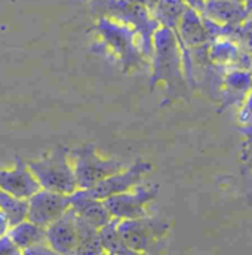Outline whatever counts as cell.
I'll return each mask as SVG.
<instances>
[{"mask_svg": "<svg viewBox=\"0 0 252 255\" xmlns=\"http://www.w3.org/2000/svg\"><path fill=\"white\" fill-rule=\"evenodd\" d=\"M67 154L73 166L77 189L82 190L92 189L95 184H98L109 175L126 168L125 163L118 159L103 157L92 145H83L80 148L67 150Z\"/></svg>", "mask_w": 252, "mask_h": 255, "instance_id": "1", "label": "cell"}, {"mask_svg": "<svg viewBox=\"0 0 252 255\" xmlns=\"http://www.w3.org/2000/svg\"><path fill=\"white\" fill-rule=\"evenodd\" d=\"M27 166L42 189L64 194H71L77 190V183L67 150H54L42 159L30 160Z\"/></svg>", "mask_w": 252, "mask_h": 255, "instance_id": "2", "label": "cell"}, {"mask_svg": "<svg viewBox=\"0 0 252 255\" xmlns=\"http://www.w3.org/2000/svg\"><path fill=\"white\" fill-rule=\"evenodd\" d=\"M154 51L153 80H178L181 76V48L172 28L159 25L151 37Z\"/></svg>", "mask_w": 252, "mask_h": 255, "instance_id": "3", "label": "cell"}, {"mask_svg": "<svg viewBox=\"0 0 252 255\" xmlns=\"http://www.w3.org/2000/svg\"><path fill=\"white\" fill-rule=\"evenodd\" d=\"M174 31L180 46L186 49L208 48L212 42L226 36V27L212 22L190 6L184 10Z\"/></svg>", "mask_w": 252, "mask_h": 255, "instance_id": "4", "label": "cell"}, {"mask_svg": "<svg viewBox=\"0 0 252 255\" xmlns=\"http://www.w3.org/2000/svg\"><path fill=\"white\" fill-rule=\"evenodd\" d=\"M118 232L126 247L133 254H138L148 251L157 242V239L166 232V224L147 215L132 220H119Z\"/></svg>", "mask_w": 252, "mask_h": 255, "instance_id": "5", "label": "cell"}, {"mask_svg": "<svg viewBox=\"0 0 252 255\" xmlns=\"http://www.w3.org/2000/svg\"><path fill=\"white\" fill-rule=\"evenodd\" d=\"M157 187H141L139 184L132 190L118 193L103 199L110 215L118 220H132L147 217L148 203L156 197Z\"/></svg>", "mask_w": 252, "mask_h": 255, "instance_id": "6", "label": "cell"}, {"mask_svg": "<svg viewBox=\"0 0 252 255\" xmlns=\"http://www.w3.org/2000/svg\"><path fill=\"white\" fill-rule=\"evenodd\" d=\"M27 220L48 227L70 209V194L40 189L28 199Z\"/></svg>", "mask_w": 252, "mask_h": 255, "instance_id": "7", "label": "cell"}, {"mask_svg": "<svg viewBox=\"0 0 252 255\" xmlns=\"http://www.w3.org/2000/svg\"><path fill=\"white\" fill-rule=\"evenodd\" d=\"M151 169H153V165L150 162L138 160L133 165H130L129 168H124L122 171H118V172L109 175L107 178H104L103 181L95 184L92 189H89L88 193L92 197L103 200L109 196L132 190L133 187H136L141 183V180L145 177V174H148Z\"/></svg>", "mask_w": 252, "mask_h": 255, "instance_id": "8", "label": "cell"}, {"mask_svg": "<svg viewBox=\"0 0 252 255\" xmlns=\"http://www.w3.org/2000/svg\"><path fill=\"white\" fill-rule=\"evenodd\" d=\"M46 242L55 254H74L77 248L76 215L68 209L61 218L46 227Z\"/></svg>", "mask_w": 252, "mask_h": 255, "instance_id": "9", "label": "cell"}, {"mask_svg": "<svg viewBox=\"0 0 252 255\" xmlns=\"http://www.w3.org/2000/svg\"><path fill=\"white\" fill-rule=\"evenodd\" d=\"M70 209L80 220L86 221L88 224L97 229L103 227L113 218L101 199L92 197L88 190L82 189H77L70 194Z\"/></svg>", "mask_w": 252, "mask_h": 255, "instance_id": "10", "label": "cell"}, {"mask_svg": "<svg viewBox=\"0 0 252 255\" xmlns=\"http://www.w3.org/2000/svg\"><path fill=\"white\" fill-rule=\"evenodd\" d=\"M40 189V184L37 183L28 166L21 160H18L13 168L0 169V190L21 199H28Z\"/></svg>", "mask_w": 252, "mask_h": 255, "instance_id": "11", "label": "cell"}, {"mask_svg": "<svg viewBox=\"0 0 252 255\" xmlns=\"http://www.w3.org/2000/svg\"><path fill=\"white\" fill-rule=\"evenodd\" d=\"M200 15L223 27L239 25L251 16L245 7V3L233 0H205Z\"/></svg>", "mask_w": 252, "mask_h": 255, "instance_id": "12", "label": "cell"}, {"mask_svg": "<svg viewBox=\"0 0 252 255\" xmlns=\"http://www.w3.org/2000/svg\"><path fill=\"white\" fill-rule=\"evenodd\" d=\"M98 30L103 34V37L124 57V58H132L136 60V51L133 45V31L127 27L119 25L109 19H101L98 24Z\"/></svg>", "mask_w": 252, "mask_h": 255, "instance_id": "13", "label": "cell"}, {"mask_svg": "<svg viewBox=\"0 0 252 255\" xmlns=\"http://www.w3.org/2000/svg\"><path fill=\"white\" fill-rule=\"evenodd\" d=\"M7 235L22 254L24 250L46 241V227H42L30 220H24L18 224L10 226Z\"/></svg>", "mask_w": 252, "mask_h": 255, "instance_id": "14", "label": "cell"}, {"mask_svg": "<svg viewBox=\"0 0 252 255\" xmlns=\"http://www.w3.org/2000/svg\"><path fill=\"white\" fill-rule=\"evenodd\" d=\"M252 89V74L245 70H232L224 77L227 104H242Z\"/></svg>", "mask_w": 252, "mask_h": 255, "instance_id": "15", "label": "cell"}, {"mask_svg": "<svg viewBox=\"0 0 252 255\" xmlns=\"http://www.w3.org/2000/svg\"><path fill=\"white\" fill-rule=\"evenodd\" d=\"M76 224H77V248L74 254H104L98 229L80 220L77 215H76Z\"/></svg>", "mask_w": 252, "mask_h": 255, "instance_id": "16", "label": "cell"}, {"mask_svg": "<svg viewBox=\"0 0 252 255\" xmlns=\"http://www.w3.org/2000/svg\"><path fill=\"white\" fill-rule=\"evenodd\" d=\"M186 9L184 0H157L153 7V18L159 25L175 30Z\"/></svg>", "mask_w": 252, "mask_h": 255, "instance_id": "17", "label": "cell"}, {"mask_svg": "<svg viewBox=\"0 0 252 255\" xmlns=\"http://www.w3.org/2000/svg\"><path fill=\"white\" fill-rule=\"evenodd\" d=\"M118 218H112L107 224L98 229L104 254H133L124 244L118 232Z\"/></svg>", "mask_w": 252, "mask_h": 255, "instance_id": "18", "label": "cell"}, {"mask_svg": "<svg viewBox=\"0 0 252 255\" xmlns=\"http://www.w3.org/2000/svg\"><path fill=\"white\" fill-rule=\"evenodd\" d=\"M0 211L6 215L10 226L18 224V223L27 220L28 200L0 190Z\"/></svg>", "mask_w": 252, "mask_h": 255, "instance_id": "19", "label": "cell"}, {"mask_svg": "<svg viewBox=\"0 0 252 255\" xmlns=\"http://www.w3.org/2000/svg\"><path fill=\"white\" fill-rule=\"evenodd\" d=\"M239 122L245 127L252 128V89L242 103V109L239 113Z\"/></svg>", "mask_w": 252, "mask_h": 255, "instance_id": "20", "label": "cell"}, {"mask_svg": "<svg viewBox=\"0 0 252 255\" xmlns=\"http://www.w3.org/2000/svg\"><path fill=\"white\" fill-rule=\"evenodd\" d=\"M21 250L13 244V241L9 238V235L0 236V255H19Z\"/></svg>", "mask_w": 252, "mask_h": 255, "instance_id": "21", "label": "cell"}, {"mask_svg": "<svg viewBox=\"0 0 252 255\" xmlns=\"http://www.w3.org/2000/svg\"><path fill=\"white\" fill-rule=\"evenodd\" d=\"M22 254L24 255H49V254H55V253H54V251H52V248L48 245V242H46V241H43V242H40V244H37V245H33V247H30V248L24 250V251H22Z\"/></svg>", "mask_w": 252, "mask_h": 255, "instance_id": "22", "label": "cell"}, {"mask_svg": "<svg viewBox=\"0 0 252 255\" xmlns=\"http://www.w3.org/2000/svg\"><path fill=\"white\" fill-rule=\"evenodd\" d=\"M9 227H10L9 220H7V218H6V215L0 211V236L6 235V233L9 232Z\"/></svg>", "mask_w": 252, "mask_h": 255, "instance_id": "23", "label": "cell"}, {"mask_svg": "<svg viewBox=\"0 0 252 255\" xmlns=\"http://www.w3.org/2000/svg\"><path fill=\"white\" fill-rule=\"evenodd\" d=\"M184 3L190 7H193L194 10H197L199 13L202 12V9L205 6V0H184Z\"/></svg>", "mask_w": 252, "mask_h": 255, "instance_id": "24", "label": "cell"}, {"mask_svg": "<svg viewBox=\"0 0 252 255\" xmlns=\"http://www.w3.org/2000/svg\"><path fill=\"white\" fill-rule=\"evenodd\" d=\"M245 7H247L248 13L252 16V0H245Z\"/></svg>", "mask_w": 252, "mask_h": 255, "instance_id": "25", "label": "cell"}, {"mask_svg": "<svg viewBox=\"0 0 252 255\" xmlns=\"http://www.w3.org/2000/svg\"><path fill=\"white\" fill-rule=\"evenodd\" d=\"M233 1H241V3H245V0H233Z\"/></svg>", "mask_w": 252, "mask_h": 255, "instance_id": "26", "label": "cell"}]
</instances>
